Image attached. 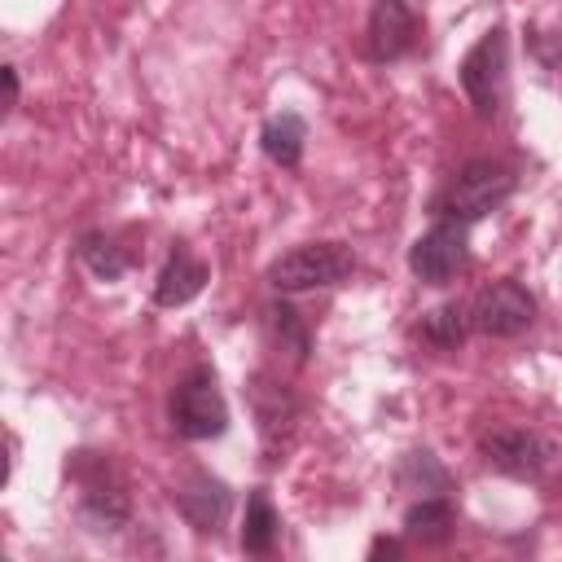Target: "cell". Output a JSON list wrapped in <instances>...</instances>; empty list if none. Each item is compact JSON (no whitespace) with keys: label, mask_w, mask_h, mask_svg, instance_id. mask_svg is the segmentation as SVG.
Masks as SVG:
<instances>
[{"label":"cell","mask_w":562,"mask_h":562,"mask_svg":"<svg viewBox=\"0 0 562 562\" xmlns=\"http://www.w3.org/2000/svg\"><path fill=\"white\" fill-rule=\"evenodd\" d=\"M263 329H268V342L277 351H285L294 364L312 360V325H307V316L290 299H272L263 307Z\"/></svg>","instance_id":"17"},{"label":"cell","mask_w":562,"mask_h":562,"mask_svg":"<svg viewBox=\"0 0 562 562\" xmlns=\"http://www.w3.org/2000/svg\"><path fill=\"white\" fill-rule=\"evenodd\" d=\"M171 505L198 536H220L233 518V487L220 474L193 470L171 487Z\"/></svg>","instance_id":"11"},{"label":"cell","mask_w":562,"mask_h":562,"mask_svg":"<svg viewBox=\"0 0 562 562\" xmlns=\"http://www.w3.org/2000/svg\"><path fill=\"white\" fill-rule=\"evenodd\" d=\"M470 334H474V325H470V303H461V299H448V303H439V307H430V312H422V316L413 321V338H417L426 351H435V356L461 351Z\"/></svg>","instance_id":"13"},{"label":"cell","mask_w":562,"mask_h":562,"mask_svg":"<svg viewBox=\"0 0 562 562\" xmlns=\"http://www.w3.org/2000/svg\"><path fill=\"white\" fill-rule=\"evenodd\" d=\"M237 544H241V553H250V558H268V553H277V544H281V514H277L268 487H250V496H246V514H241V531H237Z\"/></svg>","instance_id":"16"},{"label":"cell","mask_w":562,"mask_h":562,"mask_svg":"<svg viewBox=\"0 0 562 562\" xmlns=\"http://www.w3.org/2000/svg\"><path fill=\"white\" fill-rule=\"evenodd\" d=\"M0 83H4V114H13L18 101H22V79H18V66L13 61L0 66Z\"/></svg>","instance_id":"20"},{"label":"cell","mask_w":562,"mask_h":562,"mask_svg":"<svg viewBox=\"0 0 562 562\" xmlns=\"http://www.w3.org/2000/svg\"><path fill=\"white\" fill-rule=\"evenodd\" d=\"M536 312H540L536 294L514 277L487 281L470 299V325L483 338H518V334H527L536 325Z\"/></svg>","instance_id":"8"},{"label":"cell","mask_w":562,"mask_h":562,"mask_svg":"<svg viewBox=\"0 0 562 562\" xmlns=\"http://www.w3.org/2000/svg\"><path fill=\"white\" fill-rule=\"evenodd\" d=\"M246 404H250V417H255L259 448H263L268 465L285 461V452H290V443L299 435V422H303V404H299L294 386L281 382L268 369H255L246 378Z\"/></svg>","instance_id":"6"},{"label":"cell","mask_w":562,"mask_h":562,"mask_svg":"<svg viewBox=\"0 0 562 562\" xmlns=\"http://www.w3.org/2000/svg\"><path fill=\"white\" fill-rule=\"evenodd\" d=\"M457 83L474 110V119L492 123L505 105V92H509V31L505 26H492L483 31L465 57L457 61Z\"/></svg>","instance_id":"5"},{"label":"cell","mask_w":562,"mask_h":562,"mask_svg":"<svg viewBox=\"0 0 562 562\" xmlns=\"http://www.w3.org/2000/svg\"><path fill=\"white\" fill-rule=\"evenodd\" d=\"M259 149L272 167L281 171H294L303 162V149H307V119L299 110H281L272 114L263 127H259Z\"/></svg>","instance_id":"15"},{"label":"cell","mask_w":562,"mask_h":562,"mask_svg":"<svg viewBox=\"0 0 562 562\" xmlns=\"http://www.w3.org/2000/svg\"><path fill=\"white\" fill-rule=\"evenodd\" d=\"M369 558H400V540L395 536H373Z\"/></svg>","instance_id":"21"},{"label":"cell","mask_w":562,"mask_h":562,"mask_svg":"<svg viewBox=\"0 0 562 562\" xmlns=\"http://www.w3.org/2000/svg\"><path fill=\"white\" fill-rule=\"evenodd\" d=\"M356 277V250L347 241H299L268 263V285L277 294L334 290Z\"/></svg>","instance_id":"4"},{"label":"cell","mask_w":562,"mask_h":562,"mask_svg":"<svg viewBox=\"0 0 562 562\" xmlns=\"http://www.w3.org/2000/svg\"><path fill=\"white\" fill-rule=\"evenodd\" d=\"M167 426H171V435H180L189 443H206V439H220L228 430V400H224L211 364H193L171 382Z\"/></svg>","instance_id":"3"},{"label":"cell","mask_w":562,"mask_h":562,"mask_svg":"<svg viewBox=\"0 0 562 562\" xmlns=\"http://www.w3.org/2000/svg\"><path fill=\"white\" fill-rule=\"evenodd\" d=\"M422 44V18L408 0H373L364 18V57L386 66L408 57Z\"/></svg>","instance_id":"10"},{"label":"cell","mask_w":562,"mask_h":562,"mask_svg":"<svg viewBox=\"0 0 562 562\" xmlns=\"http://www.w3.org/2000/svg\"><path fill=\"white\" fill-rule=\"evenodd\" d=\"M66 474L75 483V522L88 536H119L123 527H132V496L123 487V479L114 474L105 452H70Z\"/></svg>","instance_id":"1"},{"label":"cell","mask_w":562,"mask_h":562,"mask_svg":"<svg viewBox=\"0 0 562 562\" xmlns=\"http://www.w3.org/2000/svg\"><path fill=\"white\" fill-rule=\"evenodd\" d=\"M395 487L408 492V496H452L457 479L430 448H408L395 461Z\"/></svg>","instance_id":"14"},{"label":"cell","mask_w":562,"mask_h":562,"mask_svg":"<svg viewBox=\"0 0 562 562\" xmlns=\"http://www.w3.org/2000/svg\"><path fill=\"white\" fill-rule=\"evenodd\" d=\"M206 281H211V263L202 255H193L184 241H176L167 263L154 277V303L158 307H184L206 290Z\"/></svg>","instance_id":"12"},{"label":"cell","mask_w":562,"mask_h":562,"mask_svg":"<svg viewBox=\"0 0 562 562\" xmlns=\"http://www.w3.org/2000/svg\"><path fill=\"white\" fill-rule=\"evenodd\" d=\"M479 457L505 479H540L553 461V443L531 426H487L479 435Z\"/></svg>","instance_id":"9"},{"label":"cell","mask_w":562,"mask_h":562,"mask_svg":"<svg viewBox=\"0 0 562 562\" xmlns=\"http://www.w3.org/2000/svg\"><path fill=\"white\" fill-rule=\"evenodd\" d=\"M470 268V224L435 215V224L413 237L408 246V272L422 285H452Z\"/></svg>","instance_id":"7"},{"label":"cell","mask_w":562,"mask_h":562,"mask_svg":"<svg viewBox=\"0 0 562 562\" xmlns=\"http://www.w3.org/2000/svg\"><path fill=\"white\" fill-rule=\"evenodd\" d=\"M404 536L422 544H448L457 536V505L452 496H413L404 505Z\"/></svg>","instance_id":"18"},{"label":"cell","mask_w":562,"mask_h":562,"mask_svg":"<svg viewBox=\"0 0 562 562\" xmlns=\"http://www.w3.org/2000/svg\"><path fill=\"white\" fill-rule=\"evenodd\" d=\"M518 189V171L509 162L496 158H470L435 198H430V215L443 220H461V224H479L492 211H501Z\"/></svg>","instance_id":"2"},{"label":"cell","mask_w":562,"mask_h":562,"mask_svg":"<svg viewBox=\"0 0 562 562\" xmlns=\"http://www.w3.org/2000/svg\"><path fill=\"white\" fill-rule=\"evenodd\" d=\"M75 255H79V263L97 277V281H119V277H127L132 268H136V250H127L114 233H83L79 237V246H75Z\"/></svg>","instance_id":"19"}]
</instances>
